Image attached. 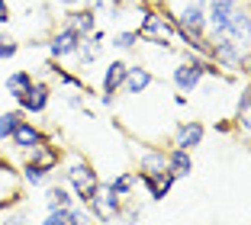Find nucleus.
<instances>
[{
  "instance_id": "obj_1",
  "label": "nucleus",
  "mask_w": 251,
  "mask_h": 225,
  "mask_svg": "<svg viewBox=\"0 0 251 225\" xmlns=\"http://www.w3.org/2000/svg\"><path fill=\"white\" fill-rule=\"evenodd\" d=\"M206 29H209V39H229V42L242 45L248 51L251 49V10L245 3H209Z\"/></svg>"
},
{
  "instance_id": "obj_2",
  "label": "nucleus",
  "mask_w": 251,
  "mask_h": 225,
  "mask_svg": "<svg viewBox=\"0 0 251 225\" xmlns=\"http://www.w3.org/2000/svg\"><path fill=\"white\" fill-rule=\"evenodd\" d=\"M135 32H139L142 42H151L158 49L171 51V42L177 39V23L171 20V16L158 13V10H145V3H142V23Z\"/></svg>"
},
{
  "instance_id": "obj_3",
  "label": "nucleus",
  "mask_w": 251,
  "mask_h": 225,
  "mask_svg": "<svg viewBox=\"0 0 251 225\" xmlns=\"http://www.w3.org/2000/svg\"><path fill=\"white\" fill-rule=\"evenodd\" d=\"M65 183L71 187L74 200H81V206H87L90 196L97 193V187H100V177H97L94 164H90L87 158L74 154V158L65 164Z\"/></svg>"
},
{
  "instance_id": "obj_4",
  "label": "nucleus",
  "mask_w": 251,
  "mask_h": 225,
  "mask_svg": "<svg viewBox=\"0 0 251 225\" xmlns=\"http://www.w3.org/2000/svg\"><path fill=\"white\" fill-rule=\"evenodd\" d=\"M119 209H123V196L113 193L110 183H100V187H97V193L90 196V203H87V212H90V216H94L100 225L119 222Z\"/></svg>"
},
{
  "instance_id": "obj_5",
  "label": "nucleus",
  "mask_w": 251,
  "mask_h": 225,
  "mask_svg": "<svg viewBox=\"0 0 251 225\" xmlns=\"http://www.w3.org/2000/svg\"><path fill=\"white\" fill-rule=\"evenodd\" d=\"M206 74H216V68L209 65L206 58H187V61H180V65L174 68L171 80H174V87H177L180 94H190V90L200 87V80L206 77Z\"/></svg>"
},
{
  "instance_id": "obj_6",
  "label": "nucleus",
  "mask_w": 251,
  "mask_h": 225,
  "mask_svg": "<svg viewBox=\"0 0 251 225\" xmlns=\"http://www.w3.org/2000/svg\"><path fill=\"white\" fill-rule=\"evenodd\" d=\"M20 113L23 116H42L45 109H49V103H52V87L49 84H42V80H36L26 94L20 97Z\"/></svg>"
},
{
  "instance_id": "obj_7",
  "label": "nucleus",
  "mask_w": 251,
  "mask_h": 225,
  "mask_svg": "<svg viewBox=\"0 0 251 225\" xmlns=\"http://www.w3.org/2000/svg\"><path fill=\"white\" fill-rule=\"evenodd\" d=\"M81 39L84 36H77L71 26H58V29L49 36V55H52L55 61H58V58H74V55H77Z\"/></svg>"
},
{
  "instance_id": "obj_8",
  "label": "nucleus",
  "mask_w": 251,
  "mask_h": 225,
  "mask_svg": "<svg viewBox=\"0 0 251 225\" xmlns=\"http://www.w3.org/2000/svg\"><path fill=\"white\" fill-rule=\"evenodd\" d=\"M10 145H13L16 151H32V148L45 145V132L39 129L36 123H29V119H20V125H16L13 135H10Z\"/></svg>"
},
{
  "instance_id": "obj_9",
  "label": "nucleus",
  "mask_w": 251,
  "mask_h": 225,
  "mask_svg": "<svg viewBox=\"0 0 251 225\" xmlns=\"http://www.w3.org/2000/svg\"><path fill=\"white\" fill-rule=\"evenodd\" d=\"M203 135H206L203 123H197V119H187V123H180L177 129H174L171 145H174V148H184V151H193V148L203 145Z\"/></svg>"
},
{
  "instance_id": "obj_10",
  "label": "nucleus",
  "mask_w": 251,
  "mask_h": 225,
  "mask_svg": "<svg viewBox=\"0 0 251 225\" xmlns=\"http://www.w3.org/2000/svg\"><path fill=\"white\" fill-rule=\"evenodd\" d=\"M151 84H155V74H151V68H145V65H129L126 80H123V94L139 97V94H145Z\"/></svg>"
},
{
  "instance_id": "obj_11",
  "label": "nucleus",
  "mask_w": 251,
  "mask_h": 225,
  "mask_svg": "<svg viewBox=\"0 0 251 225\" xmlns=\"http://www.w3.org/2000/svg\"><path fill=\"white\" fill-rule=\"evenodd\" d=\"M126 71H129V65H126L123 58H113L110 65L103 68V80H100V94H110V97H116L119 90H123Z\"/></svg>"
},
{
  "instance_id": "obj_12",
  "label": "nucleus",
  "mask_w": 251,
  "mask_h": 225,
  "mask_svg": "<svg viewBox=\"0 0 251 225\" xmlns=\"http://www.w3.org/2000/svg\"><path fill=\"white\" fill-rule=\"evenodd\" d=\"M135 177H139V183H145L151 200H164L171 193V187H174V180H177L171 171H161V174H135Z\"/></svg>"
},
{
  "instance_id": "obj_13",
  "label": "nucleus",
  "mask_w": 251,
  "mask_h": 225,
  "mask_svg": "<svg viewBox=\"0 0 251 225\" xmlns=\"http://www.w3.org/2000/svg\"><path fill=\"white\" fill-rule=\"evenodd\" d=\"M26 154H29L32 164L45 167V171H52V174H55V167L61 164V148H58V145H52V142H45V145L32 148V151H26Z\"/></svg>"
},
{
  "instance_id": "obj_14",
  "label": "nucleus",
  "mask_w": 251,
  "mask_h": 225,
  "mask_svg": "<svg viewBox=\"0 0 251 225\" xmlns=\"http://www.w3.org/2000/svg\"><path fill=\"white\" fill-rule=\"evenodd\" d=\"M161 171H168V151H161V148H148V151H142L139 171H135V174H161Z\"/></svg>"
},
{
  "instance_id": "obj_15",
  "label": "nucleus",
  "mask_w": 251,
  "mask_h": 225,
  "mask_svg": "<svg viewBox=\"0 0 251 225\" xmlns=\"http://www.w3.org/2000/svg\"><path fill=\"white\" fill-rule=\"evenodd\" d=\"M65 26H71L77 36H90V32L97 29V13L90 7L87 10H71V13H68V20H65Z\"/></svg>"
},
{
  "instance_id": "obj_16",
  "label": "nucleus",
  "mask_w": 251,
  "mask_h": 225,
  "mask_svg": "<svg viewBox=\"0 0 251 225\" xmlns=\"http://www.w3.org/2000/svg\"><path fill=\"white\" fill-rule=\"evenodd\" d=\"M168 171L174 177H190L193 174V158H190V151H184V148H171L168 151Z\"/></svg>"
},
{
  "instance_id": "obj_17",
  "label": "nucleus",
  "mask_w": 251,
  "mask_h": 225,
  "mask_svg": "<svg viewBox=\"0 0 251 225\" xmlns=\"http://www.w3.org/2000/svg\"><path fill=\"white\" fill-rule=\"evenodd\" d=\"M45 206H49V209H68V206H74L71 187H65V183H52V187L45 190Z\"/></svg>"
},
{
  "instance_id": "obj_18",
  "label": "nucleus",
  "mask_w": 251,
  "mask_h": 225,
  "mask_svg": "<svg viewBox=\"0 0 251 225\" xmlns=\"http://www.w3.org/2000/svg\"><path fill=\"white\" fill-rule=\"evenodd\" d=\"M235 129L242 132V135H251V87H245V90H242V97H238Z\"/></svg>"
},
{
  "instance_id": "obj_19",
  "label": "nucleus",
  "mask_w": 251,
  "mask_h": 225,
  "mask_svg": "<svg viewBox=\"0 0 251 225\" xmlns=\"http://www.w3.org/2000/svg\"><path fill=\"white\" fill-rule=\"evenodd\" d=\"M3 84H7V94L13 97V100H20V97L26 94V90H29L32 84H36V77H32L29 71H13L7 80H3Z\"/></svg>"
},
{
  "instance_id": "obj_20",
  "label": "nucleus",
  "mask_w": 251,
  "mask_h": 225,
  "mask_svg": "<svg viewBox=\"0 0 251 225\" xmlns=\"http://www.w3.org/2000/svg\"><path fill=\"white\" fill-rule=\"evenodd\" d=\"M23 180L29 183V187H45V183L52 180V171H45V167L26 161V164H23Z\"/></svg>"
},
{
  "instance_id": "obj_21",
  "label": "nucleus",
  "mask_w": 251,
  "mask_h": 225,
  "mask_svg": "<svg viewBox=\"0 0 251 225\" xmlns=\"http://www.w3.org/2000/svg\"><path fill=\"white\" fill-rule=\"evenodd\" d=\"M139 187V177H135V171H126V174H119V177H113L110 180V190L116 196H132V190Z\"/></svg>"
},
{
  "instance_id": "obj_22",
  "label": "nucleus",
  "mask_w": 251,
  "mask_h": 225,
  "mask_svg": "<svg viewBox=\"0 0 251 225\" xmlns=\"http://www.w3.org/2000/svg\"><path fill=\"white\" fill-rule=\"evenodd\" d=\"M23 113L20 109H10V113H0V142H10V135H13V129L20 125Z\"/></svg>"
},
{
  "instance_id": "obj_23",
  "label": "nucleus",
  "mask_w": 251,
  "mask_h": 225,
  "mask_svg": "<svg viewBox=\"0 0 251 225\" xmlns=\"http://www.w3.org/2000/svg\"><path fill=\"white\" fill-rule=\"evenodd\" d=\"M135 42H142L135 29H126V32H116V36H113V49H119V51H132Z\"/></svg>"
},
{
  "instance_id": "obj_24",
  "label": "nucleus",
  "mask_w": 251,
  "mask_h": 225,
  "mask_svg": "<svg viewBox=\"0 0 251 225\" xmlns=\"http://www.w3.org/2000/svg\"><path fill=\"white\" fill-rule=\"evenodd\" d=\"M16 51H20V42H16L10 32H0V61L16 58Z\"/></svg>"
},
{
  "instance_id": "obj_25",
  "label": "nucleus",
  "mask_w": 251,
  "mask_h": 225,
  "mask_svg": "<svg viewBox=\"0 0 251 225\" xmlns=\"http://www.w3.org/2000/svg\"><path fill=\"white\" fill-rule=\"evenodd\" d=\"M87 7L94 10L97 16H100V10H110V13H119V7H123V0H87Z\"/></svg>"
},
{
  "instance_id": "obj_26",
  "label": "nucleus",
  "mask_w": 251,
  "mask_h": 225,
  "mask_svg": "<svg viewBox=\"0 0 251 225\" xmlns=\"http://www.w3.org/2000/svg\"><path fill=\"white\" fill-rule=\"evenodd\" d=\"M0 225H29V219H26V212H10Z\"/></svg>"
},
{
  "instance_id": "obj_27",
  "label": "nucleus",
  "mask_w": 251,
  "mask_h": 225,
  "mask_svg": "<svg viewBox=\"0 0 251 225\" xmlns=\"http://www.w3.org/2000/svg\"><path fill=\"white\" fill-rule=\"evenodd\" d=\"M0 23H10V3L0 0Z\"/></svg>"
},
{
  "instance_id": "obj_28",
  "label": "nucleus",
  "mask_w": 251,
  "mask_h": 225,
  "mask_svg": "<svg viewBox=\"0 0 251 225\" xmlns=\"http://www.w3.org/2000/svg\"><path fill=\"white\" fill-rule=\"evenodd\" d=\"M55 3H61V7H84L87 0H55Z\"/></svg>"
},
{
  "instance_id": "obj_29",
  "label": "nucleus",
  "mask_w": 251,
  "mask_h": 225,
  "mask_svg": "<svg viewBox=\"0 0 251 225\" xmlns=\"http://www.w3.org/2000/svg\"><path fill=\"white\" fill-rule=\"evenodd\" d=\"M209 3H245V0H209Z\"/></svg>"
},
{
  "instance_id": "obj_30",
  "label": "nucleus",
  "mask_w": 251,
  "mask_h": 225,
  "mask_svg": "<svg viewBox=\"0 0 251 225\" xmlns=\"http://www.w3.org/2000/svg\"><path fill=\"white\" fill-rule=\"evenodd\" d=\"M242 71H245V74H248V77H251V61H245V68H242Z\"/></svg>"
},
{
  "instance_id": "obj_31",
  "label": "nucleus",
  "mask_w": 251,
  "mask_h": 225,
  "mask_svg": "<svg viewBox=\"0 0 251 225\" xmlns=\"http://www.w3.org/2000/svg\"><path fill=\"white\" fill-rule=\"evenodd\" d=\"M135 3H148V0H135Z\"/></svg>"
}]
</instances>
